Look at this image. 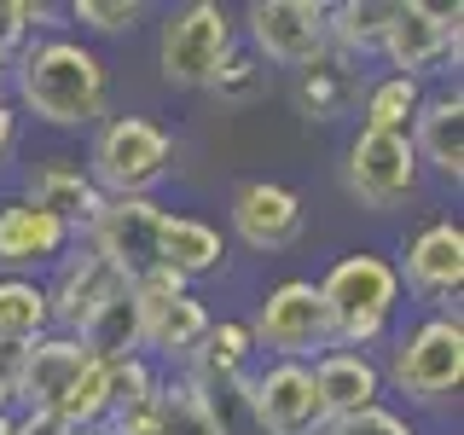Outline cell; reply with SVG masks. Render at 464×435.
I'll list each match as a JSON object with an SVG mask.
<instances>
[{
    "mask_svg": "<svg viewBox=\"0 0 464 435\" xmlns=\"http://www.w3.org/2000/svg\"><path fill=\"white\" fill-rule=\"evenodd\" d=\"M418 105H424V82L418 76H377L366 82V99H360V128H377V134H406L412 128Z\"/></svg>",
    "mask_w": 464,
    "mask_h": 435,
    "instance_id": "cell-26",
    "label": "cell"
},
{
    "mask_svg": "<svg viewBox=\"0 0 464 435\" xmlns=\"http://www.w3.org/2000/svg\"><path fill=\"white\" fill-rule=\"evenodd\" d=\"M70 18H76L82 29H93V35H134V29L145 24V6L140 0H76Z\"/></svg>",
    "mask_w": 464,
    "mask_h": 435,
    "instance_id": "cell-31",
    "label": "cell"
},
{
    "mask_svg": "<svg viewBox=\"0 0 464 435\" xmlns=\"http://www.w3.org/2000/svg\"><path fill=\"white\" fill-rule=\"evenodd\" d=\"M163 221H169V209L157 198H105V209H99L93 227H87V250L105 256L111 267L134 285L140 273L157 267V238H163Z\"/></svg>",
    "mask_w": 464,
    "mask_h": 435,
    "instance_id": "cell-10",
    "label": "cell"
},
{
    "mask_svg": "<svg viewBox=\"0 0 464 435\" xmlns=\"http://www.w3.org/2000/svg\"><path fill=\"white\" fill-rule=\"evenodd\" d=\"M140 319H145V360L151 354L186 360L198 348V337L209 331V308H203V296H192V290L157 302V308H140Z\"/></svg>",
    "mask_w": 464,
    "mask_h": 435,
    "instance_id": "cell-25",
    "label": "cell"
},
{
    "mask_svg": "<svg viewBox=\"0 0 464 435\" xmlns=\"http://www.w3.org/2000/svg\"><path fill=\"white\" fill-rule=\"evenodd\" d=\"M12 424H18V418H12V412H0V435H12Z\"/></svg>",
    "mask_w": 464,
    "mask_h": 435,
    "instance_id": "cell-36",
    "label": "cell"
},
{
    "mask_svg": "<svg viewBox=\"0 0 464 435\" xmlns=\"http://www.w3.org/2000/svg\"><path fill=\"white\" fill-rule=\"evenodd\" d=\"M157 435H221V424L186 377H169L157 383Z\"/></svg>",
    "mask_w": 464,
    "mask_h": 435,
    "instance_id": "cell-28",
    "label": "cell"
},
{
    "mask_svg": "<svg viewBox=\"0 0 464 435\" xmlns=\"http://www.w3.org/2000/svg\"><path fill=\"white\" fill-rule=\"evenodd\" d=\"M244 35H250V53L261 64L302 70L325 53V6L319 0H250Z\"/></svg>",
    "mask_w": 464,
    "mask_h": 435,
    "instance_id": "cell-9",
    "label": "cell"
},
{
    "mask_svg": "<svg viewBox=\"0 0 464 435\" xmlns=\"http://www.w3.org/2000/svg\"><path fill=\"white\" fill-rule=\"evenodd\" d=\"M70 250V227L53 221L47 209L24 198H6L0 203V273L12 279H29V267H47Z\"/></svg>",
    "mask_w": 464,
    "mask_h": 435,
    "instance_id": "cell-17",
    "label": "cell"
},
{
    "mask_svg": "<svg viewBox=\"0 0 464 435\" xmlns=\"http://www.w3.org/2000/svg\"><path fill=\"white\" fill-rule=\"evenodd\" d=\"M203 93H215L221 105H256L261 93H267V64H261L256 53H244V47H232L221 58V70L209 76V87Z\"/></svg>",
    "mask_w": 464,
    "mask_h": 435,
    "instance_id": "cell-29",
    "label": "cell"
},
{
    "mask_svg": "<svg viewBox=\"0 0 464 435\" xmlns=\"http://www.w3.org/2000/svg\"><path fill=\"white\" fill-rule=\"evenodd\" d=\"M325 435H418V430L406 424L401 412H389V406L377 401V406H366V412L343 418V424H325Z\"/></svg>",
    "mask_w": 464,
    "mask_h": 435,
    "instance_id": "cell-33",
    "label": "cell"
},
{
    "mask_svg": "<svg viewBox=\"0 0 464 435\" xmlns=\"http://www.w3.org/2000/svg\"><path fill=\"white\" fill-rule=\"evenodd\" d=\"M58 261H64V267H58V279L47 285V314H53L58 331H70V337H76V331H82L99 308H105L116 290H128V279L111 267L105 256L87 250V244H82L76 256H58Z\"/></svg>",
    "mask_w": 464,
    "mask_h": 435,
    "instance_id": "cell-14",
    "label": "cell"
},
{
    "mask_svg": "<svg viewBox=\"0 0 464 435\" xmlns=\"http://www.w3.org/2000/svg\"><path fill=\"white\" fill-rule=\"evenodd\" d=\"M401 290H412L418 302H430L435 314H459V285H464V227L459 221H430L406 238L395 261Z\"/></svg>",
    "mask_w": 464,
    "mask_h": 435,
    "instance_id": "cell-11",
    "label": "cell"
},
{
    "mask_svg": "<svg viewBox=\"0 0 464 435\" xmlns=\"http://www.w3.org/2000/svg\"><path fill=\"white\" fill-rule=\"evenodd\" d=\"M383 58L395 76L424 82L435 64H459V6H424V0H395V18L383 35Z\"/></svg>",
    "mask_w": 464,
    "mask_h": 435,
    "instance_id": "cell-12",
    "label": "cell"
},
{
    "mask_svg": "<svg viewBox=\"0 0 464 435\" xmlns=\"http://www.w3.org/2000/svg\"><path fill=\"white\" fill-rule=\"evenodd\" d=\"M308 372H314L319 406H325V424H343V418L377 406V395H383V366L372 354H360V348H331Z\"/></svg>",
    "mask_w": 464,
    "mask_h": 435,
    "instance_id": "cell-19",
    "label": "cell"
},
{
    "mask_svg": "<svg viewBox=\"0 0 464 435\" xmlns=\"http://www.w3.org/2000/svg\"><path fill=\"white\" fill-rule=\"evenodd\" d=\"M12 435H76V430H70L58 412H24L18 424H12Z\"/></svg>",
    "mask_w": 464,
    "mask_h": 435,
    "instance_id": "cell-34",
    "label": "cell"
},
{
    "mask_svg": "<svg viewBox=\"0 0 464 435\" xmlns=\"http://www.w3.org/2000/svg\"><path fill=\"white\" fill-rule=\"evenodd\" d=\"M389 18H395V0H337V6H325V47L366 64L383 53Z\"/></svg>",
    "mask_w": 464,
    "mask_h": 435,
    "instance_id": "cell-23",
    "label": "cell"
},
{
    "mask_svg": "<svg viewBox=\"0 0 464 435\" xmlns=\"http://www.w3.org/2000/svg\"><path fill=\"white\" fill-rule=\"evenodd\" d=\"M418 151L406 134H377V128H360L343 151V186L360 209L372 215H389L401 209L406 198L418 192Z\"/></svg>",
    "mask_w": 464,
    "mask_h": 435,
    "instance_id": "cell-7",
    "label": "cell"
},
{
    "mask_svg": "<svg viewBox=\"0 0 464 435\" xmlns=\"http://www.w3.org/2000/svg\"><path fill=\"white\" fill-rule=\"evenodd\" d=\"M76 343L87 348V360H99V366H111V360H128V354H145V319H140L134 285L116 290L105 308H99V314L76 331Z\"/></svg>",
    "mask_w": 464,
    "mask_h": 435,
    "instance_id": "cell-24",
    "label": "cell"
},
{
    "mask_svg": "<svg viewBox=\"0 0 464 435\" xmlns=\"http://www.w3.org/2000/svg\"><path fill=\"white\" fill-rule=\"evenodd\" d=\"M24 203L47 209L53 221H64V227H70V238H76V232H87V227H93V215L105 209V192L87 180V169L76 163V157H47V163L29 169V180H24Z\"/></svg>",
    "mask_w": 464,
    "mask_h": 435,
    "instance_id": "cell-16",
    "label": "cell"
},
{
    "mask_svg": "<svg viewBox=\"0 0 464 435\" xmlns=\"http://www.w3.org/2000/svg\"><path fill=\"white\" fill-rule=\"evenodd\" d=\"M319 296H325V314H331V331H337V348H360L366 354L372 343L389 337L395 325V308H401V273L389 256L377 250H354L343 261H331V273L319 279Z\"/></svg>",
    "mask_w": 464,
    "mask_h": 435,
    "instance_id": "cell-2",
    "label": "cell"
},
{
    "mask_svg": "<svg viewBox=\"0 0 464 435\" xmlns=\"http://www.w3.org/2000/svg\"><path fill=\"white\" fill-rule=\"evenodd\" d=\"M366 64H354V58H343V53H319L314 64H302L296 70V111H302V122H343V116H354L360 111V99H366Z\"/></svg>",
    "mask_w": 464,
    "mask_h": 435,
    "instance_id": "cell-15",
    "label": "cell"
},
{
    "mask_svg": "<svg viewBox=\"0 0 464 435\" xmlns=\"http://www.w3.org/2000/svg\"><path fill=\"white\" fill-rule=\"evenodd\" d=\"M256 435H325V406H319L314 372L302 360H267L244 377Z\"/></svg>",
    "mask_w": 464,
    "mask_h": 435,
    "instance_id": "cell-8",
    "label": "cell"
},
{
    "mask_svg": "<svg viewBox=\"0 0 464 435\" xmlns=\"http://www.w3.org/2000/svg\"><path fill=\"white\" fill-rule=\"evenodd\" d=\"M250 343L267 348L273 360H302V366H314L319 354H331V348H337V331H331L319 285L314 279H279L256 308Z\"/></svg>",
    "mask_w": 464,
    "mask_h": 435,
    "instance_id": "cell-6",
    "label": "cell"
},
{
    "mask_svg": "<svg viewBox=\"0 0 464 435\" xmlns=\"http://www.w3.org/2000/svg\"><path fill=\"white\" fill-rule=\"evenodd\" d=\"M406 140H412V151H418V169L430 163L441 180L459 186L464 180V93L459 87L424 93V105H418Z\"/></svg>",
    "mask_w": 464,
    "mask_h": 435,
    "instance_id": "cell-18",
    "label": "cell"
},
{
    "mask_svg": "<svg viewBox=\"0 0 464 435\" xmlns=\"http://www.w3.org/2000/svg\"><path fill=\"white\" fill-rule=\"evenodd\" d=\"M221 232L209 221H198V215H169L163 221V238H157V267H169L174 279H209V273H221Z\"/></svg>",
    "mask_w": 464,
    "mask_h": 435,
    "instance_id": "cell-22",
    "label": "cell"
},
{
    "mask_svg": "<svg viewBox=\"0 0 464 435\" xmlns=\"http://www.w3.org/2000/svg\"><path fill=\"white\" fill-rule=\"evenodd\" d=\"M58 18L53 6H35V0H0V58L24 53L35 41V29H47Z\"/></svg>",
    "mask_w": 464,
    "mask_h": 435,
    "instance_id": "cell-32",
    "label": "cell"
},
{
    "mask_svg": "<svg viewBox=\"0 0 464 435\" xmlns=\"http://www.w3.org/2000/svg\"><path fill=\"white\" fill-rule=\"evenodd\" d=\"M232 47H238V24L221 0H186L157 29V70L169 87L198 93V87H209V76L221 70Z\"/></svg>",
    "mask_w": 464,
    "mask_h": 435,
    "instance_id": "cell-5",
    "label": "cell"
},
{
    "mask_svg": "<svg viewBox=\"0 0 464 435\" xmlns=\"http://www.w3.org/2000/svg\"><path fill=\"white\" fill-rule=\"evenodd\" d=\"M87 366H93V360H87V348L70 337V331H47V337H35L29 354H24V383H18L24 412H53V406L64 401V389L76 383Z\"/></svg>",
    "mask_w": 464,
    "mask_h": 435,
    "instance_id": "cell-20",
    "label": "cell"
},
{
    "mask_svg": "<svg viewBox=\"0 0 464 435\" xmlns=\"http://www.w3.org/2000/svg\"><path fill=\"white\" fill-rule=\"evenodd\" d=\"M174 169V134L151 116H105L87 151V180L105 198H151Z\"/></svg>",
    "mask_w": 464,
    "mask_h": 435,
    "instance_id": "cell-3",
    "label": "cell"
},
{
    "mask_svg": "<svg viewBox=\"0 0 464 435\" xmlns=\"http://www.w3.org/2000/svg\"><path fill=\"white\" fill-rule=\"evenodd\" d=\"M383 383H395L418 406H447L464 383V325L459 314H430L424 325L401 331L389 348Z\"/></svg>",
    "mask_w": 464,
    "mask_h": 435,
    "instance_id": "cell-4",
    "label": "cell"
},
{
    "mask_svg": "<svg viewBox=\"0 0 464 435\" xmlns=\"http://www.w3.org/2000/svg\"><path fill=\"white\" fill-rule=\"evenodd\" d=\"M12 151H18V111L0 99V163H6Z\"/></svg>",
    "mask_w": 464,
    "mask_h": 435,
    "instance_id": "cell-35",
    "label": "cell"
},
{
    "mask_svg": "<svg viewBox=\"0 0 464 435\" xmlns=\"http://www.w3.org/2000/svg\"><path fill=\"white\" fill-rule=\"evenodd\" d=\"M250 325H238V319H209V331L198 337V348L180 360V377L192 389H221V383H238V377H250Z\"/></svg>",
    "mask_w": 464,
    "mask_h": 435,
    "instance_id": "cell-21",
    "label": "cell"
},
{
    "mask_svg": "<svg viewBox=\"0 0 464 435\" xmlns=\"http://www.w3.org/2000/svg\"><path fill=\"white\" fill-rule=\"evenodd\" d=\"M47 331H53L47 285L0 273V343H35V337H47Z\"/></svg>",
    "mask_w": 464,
    "mask_h": 435,
    "instance_id": "cell-27",
    "label": "cell"
},
{
    "mask_svg": "<svg viewBox=\"0 0 464 435\" xmlns=\"http://www.w3.org/2000/svg\"><path fill=\"white\" fill-rule=\"evenodd\" d=\"M18 99L47 128H93L111 116V70L76 35H35L18 53Z\"/></svg>",
    "mask_w": 464,
    "mask_h": 435,
    "instance_id": "cell-1",
    "label": "cell"
},
{
    "mask_svg": "<svg viewBox=\"0 0 464 435\" xmlns=\"http://www.w3.org/2000/svg\"><path fill=\"white\" fill-rule=\"evenodd\" d=\"M157 366L145 354H128V360H111L105 366V401H111V412L116 406H134V401H151L157 395Z\"/></svg>",
    "mask_w": 464,
    "mask_h": 435,
    "instance_id": "cell-30",
    "label": "cell"
},
{
    "mask_svg": "<svg viewBox=\"0 0 464 435\" xmlns=\"http://www.w3.org/2000/svg\"><path fill=\"white\" fill-rule=\"evenodd\" d=\"M302 227H308V209L279 180H244L232 192V232H238L244 250H256V256L290 250L302 238Z\"/></svg>",
    "mask_w": 464,
    "mask_h": 435,
    "instance_id": "cell-13",
    "label": "cell"
},
{
    "mask_svg": "<svg viewBox=\"0 0 464 435\" xmlns=\"http://www.w3.org/2000/svg\"><path fill=\"white\" fill-rule=\"evenodd\" d=\"M0 99H6V58H0Z\"/></svg>",
    "mask_w": 464,
    "mask_h": 435,
    "instance_id": "cell-37",
    "label": "cell"
}]
</instances>
